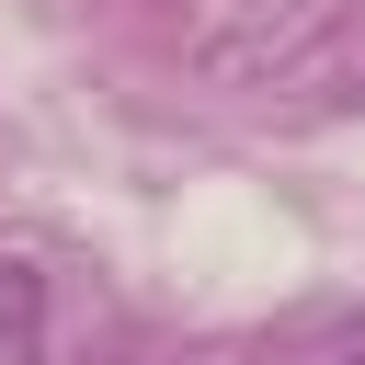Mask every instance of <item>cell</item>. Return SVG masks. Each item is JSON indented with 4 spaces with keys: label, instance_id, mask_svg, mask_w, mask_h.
Segmentation results:
<instances>
[{
    "label": "cell",
    "instance_id": "1",
    "mask_svg": "<svg viewBox=\"0 0 365 365\" xmlns=\"http://www.w3.org/2000/svg\"><path fill=\"white\" fill-rule=\"evenodd\" d=\"M34 354H46V274L0 262V365H34Z\"/></svg>",
    "mask_w": 365,
    "mask_h": 365
}]
</instances>
